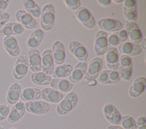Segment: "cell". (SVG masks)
<instances>
[{
  "label": "cell",
  "instance_id": "obj_1",
  "mask_svg": "<svg viewBox=\"0 0 146 129\" xmlns=\"http://www.w3.org/2000/svg\"><path fill=\"white\" fill-rule=\"evenodd\" d=\"M40 26L46 31L51 30L55 24V11L53 5L51 3L45 5L42 10L40 16Z\"/></svg>",
  "mask_w": 146,
  "mask_h": 129
},
{
  "label": "cell",
  "instance_id": "obj_2",
  "mask_svg": "<svg viewBox=\"0 0 146 129\" xmlns=\"http://www.w3.org/2000/svg\"><path fill=\"white\" fill-rule=\"evenodd\" d=\"M78 102V97L74 91L67 94L56 106V112L60 115H64L71 111Z\"/></svg>",
  "mask_w": 146,
  "mask_h": 129
},
{
  "label": "cell",
  "instance_id": "obj_3",
  "mask_svg": "<svg viewBox=\"0 0 146 129\" xmlns=\"http://www.w3.org/2000/svg\"><path fill=\"white\" fill-rule=\"evenodd\" d=\"M29 68L27 56L26 55L19 56L17 59L13 70V76L16 80L23 79Z\"/></svg>",
  "mask_w": 146,
  "mask_h": 129
},
{
  "label": "cell",
  "instance_id": "obj_4",
  "mask_svg": "<svg viewBox=\"0 0 146 129\" xmlns=\"http://www.w3.org/2000/svg\"><path fill=\"white\" fill-rule=\"evenodd\" d=\"M117 70L120 78L124 80L130 79L132 74V61L129 56L122 55L119 57Z\"/></svg>",
  "mask_w": 146,
  "mask_h": 129
},
{
  "label": "cell",
  "instance_id": "obj_5",
  "mask_svg": "<svg viewBox=\"0 0 146 129\" xmlns=\"http://www.w3.org/2000/svg\"><path fill=\"white\" fill-rule=\"evenodd\" d=\"M103 67V61L100 57H94L87 65L86 73L84 76V79L87 81L95 80Z\"/></svg>",
  "mask_w": 146,
  "mask_h": 129
},
{
  "label": "cell",
  "instance_id": "obj_6",
  "mask_svg": "<svg viewBox=\"0 0 146 129\" xmlns=\"http://www.w3.org/2000/svg\"><path fill=\"white\" fill-rule=\"evenodd\" d=\"M79 22L86 28L92 29L95 26V20L90 11L84 7H80L75 12Z\"/></svg>",
  "mask_w": 146,
  "mask_h": 129
},
{
  "label": "cell",
  "instance_id": "obj_7",
  "mask_svg": "<svg viewBox=\"0 0 146 129\" xmlns=\"http://www.w3.org/2000/svg\"><path fill=\"white\" fill-rule=\"evenodd\" d=\"M25 105L26 110L30 113L36 115H42L47 113L51 107L48 103L39 100L28 101Z\"/></svg>",
  "mask_w": 146,
  "mask_h": 129
},
{
  "label": "cell",
  "instance_id": "obj_8",
  "mask_svg": "<svg viewBox=\"0 0 146 129\" xmlns=\"http://www.w3.org/2000/svg\"><path fill=\"white\" fill-rule=\"evenodd\" d=\"M102 110L105 118L110 123L113 125L120 124L122 116L113 105L107 103L103 106Z\"/></svg>",
  "mask_w": 146,
  "mask_h": 129
},
{
  "label": "cell",
  "instance_id": "obj_9",
  "mask_svg": "<svg viewBox=\"0 0 146 129\" xmlns=\"http://www.w3.org/2000/svg\"><path fill=\"white\" fill-rule=\"evenodd\" d=\"M107 37V34L101 30L96 34L94 41V51L98 56L105 55L108 47Z\"/></svg>",
  "mask_w": 146,
  "mask_h": 129
},
{
  "label": "cell",
  "instance_id": "obj_10",
  "mask_svg": "<svg viewBox=\"0 0 146 129\" xmlns=\"http://www.w3.org/2000/svg\"><path fill=\"white\" fill-rule=\"evenodd\" d=\"M98 27L103 31L114 32L122 29L123 24L118 20L112 18H102L97 22Z\"/></svg>",
  "mask_w": 146,
  "mask_h": 129
},
{
  "label": "cell",
  "instance_id": "obj_11",
  "mask_svg": "<svg viewBox=\"0 0 146 129\" xmlns=\"http://www.w3.org/2000/svg\"><path fill=\"white\" fill-rule=\"evenodd\" d=\"M15 18L25 28L33 30L38 26L37 22L35 18L32 17L25 10H19L17 11L15 14Z\"/></svg>",
  "mask_w": 146,
  "mask_h": 129
},
{
  "label": "cell",
  "instance_id": "obj_12",
  "mask_svg": "<svg viewBox=\"0 0 146 129\" xmlns=\"http://www.w3.org/2000/svg\"><path fill=\"white\" fill-rule=\"evenodd\" d=\"M68 48L71 54L79 61L84 62L87 60L88 53L87 49L79 42L71 41L70 42Z\"/></svg>",
  "mask_w": 146,
  "mask_h": 129
},
{
  "label": "cell",
  "instance_id": "obj_13",
  "mask_svg": "<svg viewBox=\"0 0 146 129\" xmlns=\"http://www.w3.org/2000/svg\"><path fill=\"white\" fill-rule=\"evenodd\" d=\"M125 30L132 43L140 44L143 40V35L137 24L135 22H127L125 24Z\"/></svg>",
  "mask_w": 146,
  "mask_h": 129
},
{
  "label": "cell",
  "instance_id": "obj_14",
  "mask_svg": "<svg viewBox=\"0 0 146 129\" xmlns=\"http://www.w3.org/2000/svg\"><path fill=\"white\" fill-rule=\"evenodd\" d=\"M42 71L47 75L52 74L54 69V61L52 51L50 49L44 50L41 56Z\"/></svg>",
  "mask_w": 146,
  "mask_h": 129
},
{
  "label": "cell",
  "instance_id": "obj_15",
  "mask_svg": "<svg viewBox=\"0 0 146 129\" xmlns=\"http://www.w3.org/2000/svg\"><path fill=\"white\" fill-rule=\"evenodd\" d=\"M123 13L127 22H135L137 19V2L135 0H125L123 2Z\"/></svg>",
  "mask_w": 146,
  "mask_h": 129
},
{
  "label": "cell",
  "instance_id": "obj_16",
  "mask_svg": "<svg viewBox=\"0 0 146 129\" xmlns=\"http://www.w3.org/2000/svg\"><path fill=\"white\" fill-rule=\"evenodd\" d=\"M105 60L109 70L117 71L119 56L118 51L115 47H108L105 53Z\"/></svg>",
  "mask_w": 146,
  "mask_h": 129
},
{
  "label": "cell",
  "instance_id": "obj_17",
  "mask_svg": "<svg viewBox=\"0 0 146 129\" xmlns=\"http://www.w3.org/2000/svg\"><path fill=\"white\" fill-rule=\"evenodd\" d=\"M41 98L46 102L59 103L64 98V94L51 88H44L41 90Z\"/></svg>",
  "mask_w": 146,
  "mask_h": 129
},
{
  "label": "cell",
  "instance_id": "obj_18",
  "mask_svg": "<svg viewBox=\"0 0 146 129\" xmlns=\"http://www.w3.org/2000/svg\"><path fill=\"white\" fill-rule=\"evenodd\" d=\"M146 86V78L140 76L136 78L129 86L128 94L132 98L140 96L144 91Z\"/></svg>",
  "mask_w": 146,
  "mask_h": 129
},
{
  "label": "cell",
  "instance_id": "obj_19",
  "mask_svg": "<svg viewBox=\"0 0 146 129\" xmlns=\"http://www.w3.org/2000/svg\"><path fill=\"white\" fill-rule=\"evenodd\" d=\"M97 80L98 82L103 84H114L120 81V77L117 70L108 69L101 71Z\"/></svg>",
  "mask_w": 146,
  "mask_h": 129
},
{
  "label": "cell",
  "instance_id": "obj_20",
  "mask_svg": "<svg viewBox=\"0 0 146 129\" xmlns=\"http://www.w3.org/2000/svg\"><path fill=\"white\" fill-rule=\"evenodd\" d=\"M3 45L5 49L11 56L16 57L20 53V48L17 40L14 36L4 37Z\"/></svg>",
  "mask_w": 146,
  "mask_h": 129
},
{
  "label": "cell",
  "instance_id": "obj_21",
  "mask_svg": "<svg viewBox=\"0 0 146 129\" xmlns=\"http://www.w3.org/2000/svg\"><path fill=\"white\" fill-rule=\"evenodd\" d=\"M118 46L119 52L128 56L139 55L142 51L139 44H135L130 41H124Z\"/></svg>",
  "mask_w": 146,
  "mask_h": 129
},
{
  "label": "cell",
  "instance_id": "obj_22",
  "mask_svg": "<svg viewBox=\"0 0 146 129\" xmlns=\"http://www.w3.org/2000/svg\"><path fill=\"white\" fill-rule=\"evenodd\" d=\"M28 61L30 69L34 72H39L42 70L41 56L39 51L37 49L30 50L28 52Z\"/></svg>",
  "mask_w": 146,
  "mask_h": 129
},
{
  "label": "cell",
  "instance_id": "obj_23",
  "mask_svg": "<svg viewBox=\"0 0 146 129\" xmlns=\"http://www.w3.org/2000/svg\"><path fill=\"white\" fill-rule=\"evenodd\" d=\"M87 68V65L85 62L80 61L78 63L69 76L68 80L73 84L79 82L84 77L86 73Z\"/></svg>",
  "mask_w": 146,
  "mask_h": 129
},
{
  "label": "cell",
  "instance_id": "obj_24",
  "mask_svg": "<svg viewBox=\"0 0 146 129\" xmlns=\"http://www.w3.org/2000/svg\"><path fill=\"white\" fill-rule=\"evenodd\" d=\"M52 53L54 61L56 65H61L66 58L65 48L63 44L59 41H55L52 45Z\"/></svg>",
  "mask_w": 146,
  "mask_h": 129
},
{
  "label": "cell",
  "instance_id": "obj_25",
  "mask_svg": "<svg viewBox=\"0 0 146 129\" xmlns=\"http://www.w3.org/2000/svg\"><path fill=\"white\" fill-rule=\"evenodd\" d=\"M128 35L125 30H120L118 31L112 32L107 37L108 46L115 47L128 39Z\"/></svg>",
  "mask_w": 146,
  "mask_h": 129
},
{
  "label": "cell",
  "instance_id": "obj_26",
  "mask_svg": "<svg viewBox=\"0 0 146 129\" xmlns=\"http://www.w3.org/2000/svg\"><path fill=\"white\" fill-rule=\"evenodd\" d=\"M44 37V32L40 28L34 31L28 38L26 45L30 50L36 49L41 43Z\"/></svg>",
  "mask_w": 146,
  "mask_h": 129
},
{
  "label": "cell",
  "instance_id": "obj_27",
  "mask_svg": "<svg viewBox=\"0 0 146 129\" xmlns=\"http://www.w3.org/2000/svg\"><path fill=\"white\" fill-rule=\"evenodd\" d=\"M50 87L63 93H67L72 89L74 84L68 80L64 78H52L50 84Z\"/></svg>",
  "mask_w": 146,
  "mask_h": 129
},
{
  "label": "cell",
  "instance_id": "obj_28",
  "mask_svg": "<svg viewBox=\"0 0 146 129\" xmlns=\"http://www.w3.org/2000/svg\"><path fill=\"white\" fill-rule=\"evenodd\" d=\"M22 91V88L18 83H13L8 89L6 100L10 105H14L19 101L21 93Z\"/></svg>",
  "mask_w": 146,
  "mask_h": 129
},
{
  "label": "cell",
  "instance_id": "obj_29",
  "mask_svg": "<svg viewBox=\"0 0 146 129\" xmlns=\"http://www.w3.org/2000/svg\"><path fill=\"white\" fill-rule=\"evenodd\" d=\"M20 98L23 101H32L41 98V90L36 88H27L21 91Z\"/></svg>",
  "mask_w": 146,
  "mask_h": 129
},
{
  "label": "cell",
  "instance_id": "obj_30",
  "mask_svg": "<svg viewBox=\"0 0 146 129\" xmlns=\"http://www.w3.org/2000/svg\"><path fill=\"white\" fill-rule=\"evenodd\" d=\"M72 70L73 68L70 64H61L54 67L52 74L54 78H64L70 76Z\"/></svg>",
  "mask_w": 146,
  "mask_h": 129
},
{
  "label": "cell",
  "instance_id": "obj_31",
  "mask_svg": "<svg viewBox=\"0 0 146 129\" xmlns=\"http://www.w3.org/2000/svg\"><path fill=\"white\" fill-rule=\"evenodd\" d=\"M23 6L25 9V11L34 18H38L40 17L41 14V9L34 1H23Z\"/></svg>",
  "mask_w": 146,
  "mask_h": 129
},
{
  "label": "cell",
  "instance_id": "obj_32",
  "mask_svg": "<svg viewBox=\"0 0 146 129\" xmlns=\"http://www.w3.org/2000/svg\"><path fill=\"white\" fill-rule=\"evenodd\" d=\"M51 80L50 76L47 75L42 72H34L31 75V81L38 85L46 86L50 85Z\"/></svg>",
  "mask_w": 146,
  "mask_h": 129
},
{
  "label": "cell",
  "instance_id": "obj_33",
  "mask_svg": "<svg viewBox=\"0 0 146 129\" xmlns=\"http://www.w3.org/2000/svg\"><path fill=\"white\" fill-rule=\"evenodd\" d=\"M25 112L17 110L14 106L10 110L9 114L7 118V121L10 123H15L18 122L25 115Z\"/></svg>",
  "mask_w": 146,
  "mask_h": 129
},
{
  "label": "cell",
  "instance_id": "obj_34",
  "mask_svg": "<svg viewBox=\"0 0 146 129\" xmlns=\"http://www.w3.org/2000/svg\"><path fill=\"white\" fill-rule=\"evenodd\" d=\"M121 127L124 129H137V127L136 124L135 120L132 117L129 115H124L121 116L120 122Z\"/></svg>",
  "mask_w": 146,
  "mask_h": 129
},
{
  "label": "cell",
  "instance_id": "obj_35",
  "mask_svg": "<svg viewBox=\"0 0 146 129\" xmlns=\"http://www.w3.org/2000/svg\"><path fill=\"white\" fill-rule=\"evenodd\" d=\"M13 22L7 23L0 29V36L6 37L9 36H13Z\"/></svg>",
  "mask_w": 146,
  "mask_h": 129
},
{
  "label": "cell",
  "instance_id": "obj_36",
  "mask_svg": "<svg viewBox=\"0 0 146 129\" xmlns=\"http://www.w3.org/2000/svg\"><path fill=\"white\" fill-rule=\"evenodd\" d=\"M63 2L67 8L72 11H76L80 7L79 0H64Z\"/></svg>",
  "mask_w": 146,
  "mask_h": 129
},
{
  "label": "cell",
  "instance_id": "obj_37",
  "mask_svg": "<svg viewBox=\"0 0 146 129\" xmlns=\"http://www.w3.org/2000/svg\"><path fill=\"white\" fill-rule=\"evenodd\" d=\"M25 27L18 22H13V36L19 35L25 31Z\"/></svg>",
  "mask_w": 146,
  "mask_h": 129
},
{
  "label": "cell",
  "instance_id": "obj_38",
  "mask_svg": "<svg viewBox=\"0 0 146 129\" xmlns=\"http://www.w3.org/2000/svg\"><path fill=\"white\" fill-rule=\"evenodd\" d=\"M10 109V107L6 104L0 105V117L1 121L6 119L9 114Z\"/></svg>",
  "mask_w": 146,
  "mask_h": 129
},
{
  "label": "cell",
  "instance_id": "obj_39",
  "mask_svg": "<svg viewBox=\"0 0 146 129\" xmlns=\"http://www.w3.org/2000/svg\"><path fill=\"white\" fill-rule=\"evenodd\" d=\"M9 18L10 15L7 12L5 11L0 14V29L7 23H8Z\"/></svg>",
  "mask_w": 146,
  "mask_h": 129
},
{
  "label": "cell",
  "instance_id": "obj_40",
  "mask_svg": "<svg viewBox=\"0 0 146 129\" xmlns=\"http://www.w3.org/2000/svg\"><path fill=\"white\" fill-rule=\"evenodd\" d=\"M9 4V0H0V14L5 12Z\"/></svg>",
  "mask_w": 146,
  "mask_h": 129
},
{
  "label": "cell",
  "instance_id": "obj_41",
  "mask_svg": "<svg viewBox=\"0 0 146 129\" xmlns=\"http://www.w3.org/2000/svg\"><path fill=\"white\" fill-rule=\"evenodd\" d=\"M135 123L136 124L137 126V127L143 125V124H145L146 123V118L144 116H139L136 120H135Z\"/></svg>",
  "mask_w": 146,
  "mask_h": 129
},
{
  "label": "cell",
  "instance_id": "obj_42",
  "mask_svg": "<svg viewBox=\"0 0 146 129\" xmlns=\"http://www.w3.org/2000/svg\"><path fill=\"white\" fill-rule=\"evenodd\" d=\"M98 2L102 6L104 7H106L110 5V4L111 3V0H98Z\"/></svg>",
  "mask_w": 146,
  "mask_h": 129
},
{
  "label": "cell",
  "instance_id": "obj_43",
  "mask_svg": "<svg viewBox=\"0 0 146 129\" xmlns=\"http://www.w3.org/2000/svg\"><path fill=\"white\" fill-rule=\"evenodd\" d=\"M140 46L141 48V49H144L145 50L146 49V38H144V39H143L142 41H141V43H140Z\"/></svg>",
  "mask_w": 146,
  "mask_h": 129
},
{
  "label": "cell",
  "instance_id": "obj_44",
  "mask_svg": "<svg viewBox=\"0 0 146 129\" xmlns=\"http://www.w3.org/2000/svg\"><path fill=\"white\" fill-rule=\"evenodd\" d=\"M107 129H124L121 126L119 125H110L107 127Z\"/></svg>",
  "mask_w": 146,
  "mask_h": 129
},
{
  "label": "cell",
  "instance_id": "obj_45",
  "mask_svg": "<svg viewBox=\"0 0 146 129\" xmlns=\"http://www.w3.org/2000/svg\"><path fill=\"white\" fill-rule=\"evenodd\" d=\"M96 84V81L95 80L88 81L87 82V85L88 86H95Z\"/></svg>",
  "mask_w": 146,
  "mask_h": 129
},
{
  "label": "cell",
  "instance_id": "obj_46",
  "mask_svg": "<svg viewBox=\"0 0 146 129\" xmlns=\"http://www.w3.org/2000/svg\"><path fill=\"white\" fill-rule=\"evenodd\" d=\"M112 2H113L114 3H115L116 4H120V3H123L124 1L123 0H113V1H112Z\"/></svg>",
  "mask_w": 146,
  "mask_h": 129
},
{
  "label": "cell",
  "instance_id": "obj_47",
  "mask_svg": "<svg viewBox=\"0 0 146 129\" xmlns=\"http://www.w3.org/2000/svg\"><path fill=\"white\" fill-rule=\"evenodd\" d=\"M137 129H146V124H143L137 127Z\"/></svg>",
  "mask_w": 146,
  "mask_h": 129
},
{
  "label": "cell",
  "instance_id": "obj_48",
  "mask_svg": "<svg viewBox=\"0 0 146 129\" xmlns=\"http://www.w3.org/2000/svg\"><path fill=\"white\" fill-rule=\"evenodd\" d=\"M0 129H5V128L2 126L0 125Z\"/></svg>",
  "mask_w": 146,
  "mask_h": 129
},
{
  "label": "cell",
  "instance_id": "obj_49",
  "mask_svg": "<svg viewBox=\"0 0 146 129\" xmlns=\"http://www.w3.org/2000/svg\"><path fill=\"white\" fill-rule=\"evenodd\" d=\"M9 129H16V128H10Z\"/></svg>",
  "mask_w": 146,
  "mask_h": 129
},
{
  "label": "cell",
  "instance_id": "obj_50",
  "mask_svg": "<svg viewBox=\"0 0 146 129\" xmlns=\"http://www.w3.org/2000/svg\"><path fill=\"white\" fill-rule=\"evenodd\" d=\"M0 122H1V117H0Z\"/></svg>",
  "mask_w": 146,
  "mask_h": 129
}]
</instances>
